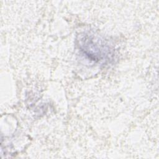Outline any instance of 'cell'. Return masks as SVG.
Wrapping results in <instances>:
<instances>
[{
    "instance_id": "cell-1",
    "label": "cell",
    "mask_w": 159,
    "mask_h": 159,
    "mask_svg": "<svg viewBox=\"0 0 159 159\" xmlns=\"http://www.w3.org/2000/svg\"><path fill=\"white\" fill-rule=\"evenodd\" d=\"M81 46H83L82 50L84 52V53L89 57L93 58L94 60H99V59L100 60V59L102 58V55L106 54L105 53L102 52V50L105 52L106 50H101L97 42H94L93 39L87 38L85 40V42H83Z\"/></svg>"
}]
</instances>
